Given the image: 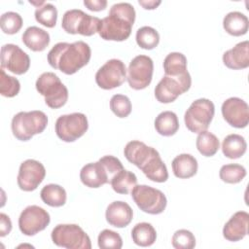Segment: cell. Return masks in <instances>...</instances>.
I'll return each instance as SVG.
<instances>
[{
    "instance_id": "6da1fadb",
    "label": "cell",
    "mask_w": 249,
    "mask_h": 249,
    "mask_svg": "<svg viewBox=\"0 0 249 249\" xmlns=\"http://www.w3.org/2000/svg\"><path fill=\"white\" fill-rule=\"evenodd\" d=\"M91 51L84 41L74 43L59 42L48 53V62L66 75H72L87 65L90 59Z\"/></svg>"
},
{
    "instance_id": "7a4b0ae2",
    "label": "cell",
    "mask_w": 249,
    "mask_h": 249,
    "mask_svg": "<svg viewBox=\"0 0 249 249\" xmlns=\"http://www.w3.org/2000/svg\"><path fill=\"white\" fill-rule=\"evenodd\" d=\"M135 20L134 7L127 2L114 4L107 17L100 21L97 33L107 41H124L130 33Z\"/></svg>"
},
{
    "instance_id": "3957f363",
    "label": "cell",
    "mask_w": 249,
    "mask_h": 249,
    "mask_svg": "<svg viewBox=\"0 0 249 249\" xmlns=\"http://www.w3.org/2000/svg\"><path fill=\"white\" fill-rule=\"evenodd\" d=\"M47 124L48 117L43 111H21L13 117L11 128L14 136L18 140L28 141L35 134L43 132Z\"/></svg>"
},
{
    "instance_id": "277c9868",
    "label": "cell",
    "mask_w": 249,
    "mask_h": 249,
    "mask_svg": "<svg viewBox=\"0 0 249 249\" xmlns=\"http://www.w3.org/2000/svg\"><path fill=\"white\" fill-rule=\"evenodd\" d=\"M37 91L44 96L46 104L52 109L62 107L68 100V89L58 76L53 72L42 73L35 84Z\"/></svg>"
},
{
    "instance_id": "5b68a950",
    "label": "cell",
    "mask_w": 249,
    "mask_h": 249,
    "mask_svg": "<svg viewBox=\"0 0 249 249\" xmlns=\"http://www.w3.org/2000/svg\"><path fill=\"white\" fill-rule=\"evenodd\" d=\"M53 242L67 249H90L89 236L76 224H59L53 228L51 233Z\"/></svg>"
},
{
    "instance_id": "8992f818",
    "label": "cell",
    "mask_w": 249,
    "mask_h": 249,
    "mask_svg": "<svg viewBox=\"0 0 249 249\" xmlns=\"http://www.w3.org/2000/svg\"><path fill=\"white\" fill-rule=\"evenodd\" d=\"M214 113L215 106L211 100L199 98L193 101L184 115L186 127L194 133L206 130L212 122Z\"/></svg>"
},
{
    "instance_id": "52a82bcc",
    "label": "cell",
    "mask_w": 249,
    "mask_h": 249,
    "mask_svg": "<svg viewBox=\"0 0 249 249\" xmlns=\"http://www.w3.org/2000/svg\"><path fill=\"white\" fill-rule=\"evenodd\" d=\"M130 193L135 204L145 213L158 215L166 207V196L159 189L148 185H136Z\"/></svg>"
},
{
    "instance_id": "ba28073f",
    "label": "cell",
    "mask_w": 249,
    "mask_h": 249,
    "mask_svg": "<svg viewBox=\"0 0 249 249\" xmlns=\"http://www.w3.org/2000/svg\"><path fill=\"white\" fill-rule=\"evenodd\" d=\"M101 19L86 14L80 9H71L64 13L61 27L69 34L91 36L98 31Z\"/></svg>"
},
{
    "instance_id": "9c48e42d",
    "label": "cell",
    "mask_w": 249,
    "mask_h": 249,
    "mask_svg": "<svg viewBox=\"0 0 249 249\" xmlns=\"http://www.w3.org/2000/svg\"><path fill=\"white\" fill-rule=\"evenodd\" d=\"M55 133L64 142H74L83 136L88 128V118L83 113H71L62 115L55 122Z\"/></svg>"
},
{
    "instance_id": "30bf717a",
    "label": "cell",
    "mask_w": 249,
    "mask_h": 249,
    "mask_svg": "<svg viewBox=\"0 0 249 249\" xmlns=\"http://www.w3.org/2000/svg\"><path fill=\"white\" fill-rule=\"evenodd\" d=\"M154 62L153 59L144 54L135 56L126 70V80L131 89L140 90L147 88L153 78Z\"/></svg>"
},
{
    "instance_id": "8fae6325",
    "label": "cell",
    "mask_w": 249,
    "mask_h": 249,
    "mask_svg": "<svg viewBox=\"0 0 249 249\" xmlns=\"http://www.w3.org/2000/svg\"><path fill=\"white\" fill-rule=\"evenodd\" d=\"M126 79L125 64L117 58L107 60L96 72L95 82L103 89H113L122 86Z\"/></svg>"
},
{
    "instance_id": "7c38bea8",
    "label": "cell",
    "mask_w": 249,
    "mask_h": 249,
    "mask_svg": "<svg viewBox=\"0 0 249 249\" xmlns=\"http://www.w3.org/2000/svg\"><path fill=\"white\" fill-rule=\"evenodd\" d=\"M51 222L50 214L38 205L25 207L18 217V228L21 233L32 236L42 231Z\"/></svg>"
},
{
    "instance_id": "4fadbf2b",
    "label": "cell",
    "mask_w": 249,
    "mask_h": 249,
    "mask_svg": "<svg viewBox=\"0 0 249 249\" xmlns=\"http://www.w3.org/2000/svg\"><path fill=\"white\" fill-rule=\"evenodd\" d=\"M1 68L16 74L22 75L30 67L29 55L18 45L5 44L1 47Z\"/></svg>"
},
{
    "instance_id": "5bb4252c",
    "label": "cell",
    "mask_w": 249,
    "mask_h": 249,
    "mask_svg": "<svg viewBox=\"0 0 249 249\" xmlns=\"http://www.w3.org/2000/svg\"><path fill=\"white\" fill-rule=\"evenodd\" d=\"M46 176L44 165L36 160H26L19 165L18 185L24 192H32L43 182Z\"/></svg>"
},
{
    "instance_id": "9a60e30c",
    "label": "cell",
    "mask_w": 249,
    "mask_h": 249,
    "mask_svg": "<svg viewBox=\"0 0 249 249\" xmlns=\"http://www.w3.org/2000/svg\"><path fill=\"white\" fill-rule=\"evenodd\" d=\"M225 121L236 128L246 127L249 123L248 104L239 97H230L226 99L221 107Z\"/></svg>"
},
{
    "instance_id": "2e32d148",
    "label": "cell",
    "mask_w": 249,
    "mask_h": 249,
    "mask_svg": "<svg viewBox=\"0 0 249 249\" xmlns=\"http://www.w3.org/2000/svg\"><path fill=\"white\" fill-rule=\"evenodd\" d=\"M163 70L164 75L180 81L190 89L192 78L187 70V58L183 53L178 52L168 53L163 60Z\"/></svg>"
},
{
    "instance_id": "e0dca14e",
    "label": "cell",
    "mask_w": 249,
    "mask_h": 249,
    "mask_svg": "<svg viewBox=\"0 0 249 249\" xmlns=\"http://www.w3.org/2000/svg\"><path fill=\"white\" fill-rule=\"evenodd\" d=\"M80 179L86 187L99 188L110 183L112 178L104 164L98 160L84 165L80 171Z\"/></svg>"
},
{
    "instance_id": "ac0fdd59",
    "label": "cell",
    "mask_w": 249,
    "mask_h": 249,
    "mask_svg": "<svg viewBox=\"0 0 249 249\" xmlns=\"http://www.w3.org/2000/svg\"><path fill=\"white\" fill-rule=\"evenodd\" d=\"M188 90L189 89L180 81L164 75L155 88V96L160 103H171Z\"/></svg>"
},
{
    "instance_id": "d6986e66",
    "label": "cell",
    "mask_w": 249,
    "mask_h": 249,
    "mask_svg": "<svg viewBox=\"0 0 249 249\" xmlns=\"http://www.w3.org/2000/svg\"><path fill=\"white\" fill-rule=\"evenodd\" d=\"M249 214L246 211L235 212L223 228V236L231 242L243 239L248 233Z\"/></svg>"
},
{
    "instance_id": "ffe728a7",
    "label": "cell",
    "mask_w": 249,
    "mask_h": 249,
    "mask_svg": "<svg viewBox=\"0 0 249 249\" xmlns=\"http://www.w3.org/2000/svg\"><path fill=\"white\" fill-rule=\"evenodd\" d=\"M157 152L155 148L147 146L144 142L139 140L129 141L124 149L125 159L139 169H141Z\"/></svg>"
},
{
    "instance_id": "44dd1931",
    "label": "cell",
    "mask_w": 249,
    "mask_h": 249,
    "mask_svg": "<svg viewBox=\"0 0 249 249\" xmlns=\"http://www.w3.org/2000/svg\"><path fill=\"white\" fill-rule=\"evenodd\" d=\"M105 218L111 226L124 228L130 224L133 218V211L126 202L116 200L108 205L105 212Z\"/></svg>"
},
{
    "instance_id": "7402d4cb",
    "label": "cell",
    "mask_w": 249,
    "mask_h": 249,
    "mask_svg": "<svg viewBox=\"0 0 249 249\" xmlns=\"http://www.w3.org/2000/svg\"><path fill=\"white\" fill-rule=\"evenodd\" d=\"M224 64L233 70L245 69L249 66V42L247 40L237 43L233 48L223 54Z\"/></svg>"
},
{
    "instance_id": "603a6c76",
    "label": "cell",
    "mask_w": 249,
    "mask_h": 249,
    "mask_svg": "<svg viewBox=\"0 0 249 249\" xmlns=\"http://www.w3.org/2000/svg\"><path fill=\"white\" fill-rule=\"evenodd\" d=\"M23 44L33 52H42L50 44V34L38 27V26H29L25 29L21 36Z\"/></svg>"
},
{
    "instance_id": "cb8c5ba5",
    "label": "cell",
    "mask_w": 249,
    "mask_h": 249,
    "mask_svg": "<svg viewBox=\"0 0 249 249\" xmlns=\"http://www.w3.org/2000/svg\"><path fill=\"white\" fill-rule=\"evenodd\" d=\"M173 174L180 179H188L195 176L197 172V160L190 154H180L172 160Z\"/></svg>"
},
{
    "instance_id": "d4e9b609",
    "label": "cell",
    "mask_w": 249,
    "mask_h": 249,
    "mask_svg": "<svg viewBox=\"0 0 249 249\" xmlns=\"http://www.w3.org/2000/svg\"><path fill=\"white\" fill-rule=\"evenodd\" d=\"M223 27L227 33L232 36H241L247 33L249 27L248 18L241 12L228 13L223 19Z\"/></svg>"
},
{
    "instance_id": "484cf974",
    "label": "cell",
    "mask_w": 249,
    "mask_h": 249,
    "mask_svg": "<svg viewBox=\"0 0 249 249\" xmlns=\"http://www.w3.org/2000/svg\"><path fill=\"white\" fill-rule=\"evenodd\" d=\"M140 170L148 179L153 182L163 183L168 179V171L166 165L162 161L159 152H157Z\"/></svg>"
},
{
    "instance_id": "4316f807",
    "label": "cell",
    "mask_w": 249,
    "mask_h": 249,
    "mask_svg": "<svg viewBox=\"0 0 249 249\" xmlns=\"http://www.w3.org/2000/svg\"><path fill=\"white\" fill-rule=\"evenodd\" d=\"M247 149V143L243 136L232 133L227 135L222 142V152L225 157L235 160L241 158Z\"/></svg>"
},
{
    "instance_id": "83f0119b",
    "label": "cell",
    "mask_w": 249,
    "mask_h": 249,
    "mask_svg": "<svg viewBox=\"0 0 249 249\" xmlns=\"http://www.w3.org/2000/svg\"><path fill=\"white\" fill-rule=\"evenodd\" d=\"M155 128L162 136H172L179 129L177 115L172 111H163L155 120Z\"/></svg>"
},
{
    "instance_id": "f1b7e54d",
    "label": "cell",
    "mask_w": 249,
    "mask_h": 249,
    "mask_svg": "<svg viewBox=\"0 0 249 249\" xmlns=\"http://www.w3.org/2000/svg\"><path fill=\"white\" fill-rule=\"evenodd\" d=\"M132 241L141 247H148L155 243L157 239V231L155 228L146 222L136 224L131 230Z\"/></svg>"
},
{
    "instance_id": "f546056e",
    "label": "cell",
    "mask_w": 249,
    "mask_h": 249,
    "mask_svg": "<svg viewBox=\"0 0 249 249\" xmlns=\"http://www.w3.org/2000/svg\"><path fill=\"white\" fill-rule=\"evenodd\" d=\"M41 199L44 203L52 207H60L67 199L66 191L57 184H48L40 192Z\"/></svg>"
},
{
    "instance_id": "4dcf8cb0",
    "label": "cell",
    "mask_w": 249,
    "mask_h": 249,
    "mask_svg": "<svg viewBox=\"0 0 249 249\" xmlns=\"http://www.w3.org/2000/svg\"><path fill=\"white\" fill-rule=\"evenodd\" d=\"M110 184L117 194L127 195L137 185V177L133 172L123 169L111 179Z\"/></svg>"
},
{
    "instance_id": "1f68e13d",
    "label": "cell",
    "mask_w": 249,
    "mask_h": 249,
    "mask_svg": "<svg viewBox=\"0 0 249 249\" xmlns=\"http://www.w3.org/2000/svg\"><path fill=\"white\" fill-rule=\"evenodd\" d=\"M196 146L202 156L212 157L218 152L220 148V142L215 134L210 131L204 130L198 133L196 141Z\"/></svg>"
},
{
    "instance_id": "d6a6232c",
    "label": "cell",
    "mask_w": 249,
    "mask_h": 249,
    "mask_svg": "<svg viewBox=\"0 0 249 249\" xmlns=\"http://www.w3.org/2000/svg\"><path fill=\"white\" fill-rule=\"evenodd\" d=\"M135 39L140 48L144 50H153L160 43V34L151 26H143L137 29Z\"/></svg>"
},
{
    "instance_id": "836d02e7",
    "label": "cell",
    "mask_w": 249,
    "mask_h": 249,
    "mask_svg": "<svg viewBox=\"0 0 249 249\" xmlns=\"http://www.w3.org/2000/svg\"><path fill=\"white\" fill-rule=\"evenodd\" d=\"M220 179L228 184H237L246 176V169L241 164L229 163L220 168Z\"/></svg>"
},
{
    "instance_id": "e575fe53",
    "label": "cell",
    "mask_w": 249,
    "mask_h": 249,
    "mask_svg": "<svg viewBox=\"0 0 249 249\" xmlns=\"http://www.w3.org/2000/svg\"><path fill=\"white\" fill-rule=\"evenodd\" d=\"M35 19L42 25L53 28L57 19V10L55 6L51 3H45L44 5L36 8L35 10Z\"/></svg>"
},
{
    "instance_id": "d590c367",
    "label": "cell",
    "mask_w": 249,
    "mask_h": 249,
    "mask_svg": "<svg viewBox=\"0 0 249 249\" xmlns=\"http://www.w3.org/2000/svg\"><path fill=\"white\" fill-rule=\"evenodd\" d=\"M0 26L6 34H16L22 27V18L18 13L6 12L0 18Z\"/></svg>"
},
{
    "instance_id": "8d00e7d4",
    "label": "cell",
    "mask_w": 249,
    "mask_h": 249,
    "mask_svg": "<svg viewBox=\"0 0 249 249\" xmlns=\"http://www.w3.org/2000/svg\"><path fill=\"white\" fill-rule=\"evenodd\" d=\"M20 89L19 81L5 73L4 69H0V92L5 97L16 96Z\"/></svg>"
},
{
    "instance_id": "74e56055",
    "label": "cell",
    "mask_w": 249,
    "mask_h": 249,
    "mask_svg": "<svg viewBox=\"0 0 249 249\" xmlns=\"http://www.w3.org/2000/svg\"><path fill=\"white\" fill-rule=\"evenodd\" d=\"M130 99L124 94H114L110 99V109L119 118H125L131 113Z\"/></svg>"
},
{
    "instance_id": "f35d334b",
    "label": "cell",
    "mask_w": 249,
    "mask_h": 249,
    "mask_svg": "<svg viewBox=\"0 0 249 249\" xmlns=\"http://www.w3.org/2000/svg\"><path fill=\"white\" fill-rule=\"evenodd\" d=\"M97 243L101 249H121L123 239L118 232L106 229L98 234Z\"/></svg>"
},
{
    "instance_id": "ab89813d",
    "label": "cell",
    "mask_w": 249,
    "mask_h": 249,
    "mask_svg": "<svg viewBox=\"0 0 249 249\" xmlns=\"http://www.w3.org/2000/svg\"><path fill=\"white\" fill-rule=\"evenodd\" d=\"M171 243L176 249H193L196 246V237L192 231L182 229L173 233Z\"/></svg>"
},
{
    "instance_id": "60d3db41",
    "label": "cell",
    "mask_w": 249,
    "mask_h": 249,
    "mask_svg": "<svg viewBox=\"0 0 249 249\" xmlns=\"http://www.w3.org/2000/svg\"><path fill=\"white\" fill-rule=\"evenodd\" d=\"M12 231V222L8 215L5 213L0 214V236H6Z\"/></svg>"
},
{
    "instance_id": "b9f144b4",
    "label": "cell",
    "mask_w": 249,
    "mask_h": 249,
    "mask_svg": "<svg viewBox=\"0 0 249 249\" xmlns=\"http://www.w3.org/2000/svg\"><path fill=\"white\" fill-rule=\"evenodd\" d=\"M84 5L92 12H99L107 7L106 0H85Z\"/></svg>"
},
{
    "instance_id": "7bdbcfd3",
    "label": "cell",
    "mask_w": 249,
    "mask_h": 249,
    "mask_svg": "<svg viewBox=\"0 0 249 249\" xmlns=\"http://www.w3.org/2000/svg\"><path fill=\"white\" fill-rule=\"evenodd\" d=\"M138 3L146 10H154L159 5H160L161 1H160V0H158V1H156V0H139Z\"/></svg>"
}]
</instances>
